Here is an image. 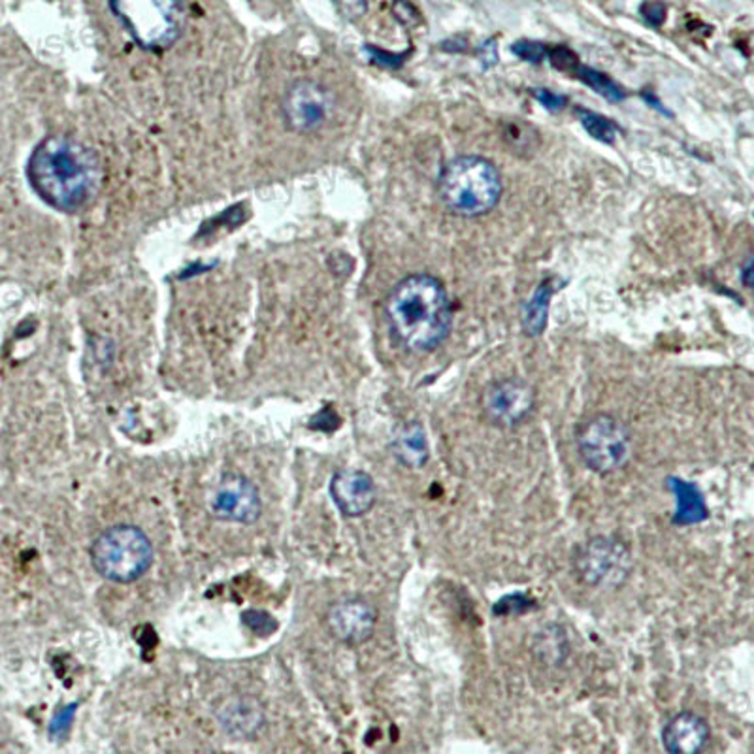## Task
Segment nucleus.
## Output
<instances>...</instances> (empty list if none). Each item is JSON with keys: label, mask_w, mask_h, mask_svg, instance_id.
<instances>
[{"label": "nucleus", "mask_w": 754, "mask_h": 754, "mask_svg": "<svg viewBox=\"0 0 754 754\" xmlns=\"http://www.w3.org/2000/svg\"><path fill=\"white\" fill-rule=\"evenodd\" d=\"M27 178L46 204L61 212H76L97 194L102 174L93 150L58 135L36 146L27 164Z\"/></svg>", "instance_id": "nucleus-1"}, {"label": "nucleus", "mask_w": 754, "mask_h": 754, "mask_svg": "<svg viewBox=\"0 0 754 754\" xmlns=\"http://www.w3.org/2000/svg\"><path fill=\"white\" fill-rule=\"evenodd\" d=\"M385 314L394 338L412 353H430L448 340L453 312L448 291L430 274H413L392 289Z\"/></svg>", "instance_id": "nucleus-2"}, {"label": "nucleus", "mask_w": 754, "mask_h": 754, "mask_svg": "<svg viewBox=\"0 0 754 754\" xmlns=\"http://www.w3.org/2000/svg\"><path fill=\"white\" fill-rule=\"evenodd\" d=\"M438 191L445 206L463 217L489 214L502 197L500 172L491 161L474 155L456 158L443 166Z\"/></svg>", "instance_id": "nucleus-3"}, {"label": "nucleus", "mask_w": 754, "mask_h": 754, "mask_svg": "<svg viewBox=\"0 0 754 754\" xmlns=\"http://www.w3.org/2000/svg\"><path fill=\"white\" fill-rule=\"evenodd\" d=\"M91 563L108 581L135 583L153 564V545L140 528L117 525L93 541Z\"/></svg>", "instance_id": "nucleus-4"}, {"label": "nucleus", "mask_w": 754, "mask_h": 754, "mask_svg": "<svg viewBox=\"0 0 754 754\" xmlns=\"http://www.w3.org/2000/svg\"><path fill=\"white\" fill-rule=\"evenodd\" d=\"M576 445L585 468L596 476H612L632 458L630 430L623 420L607 413L589 417L577 427Z\"/></svg>", "instance_id": "nucleus-5"}, {"label": "nucleus", "mask_w": 754, "mask_h": 754, "mask_svg": "<svg viewBox=\"0 0 754 754\" xmlns=\"http://www.w3.org/2000/svg\"><path fill=\"white\" fill-rule=\"evenodd\" d=\"M633 556L617 536H594L576 549L574 571L592 589H620L632 576Z\"/></svg>", "instance_id": "nucleus-6"}, {"label": "nucleus", "mask_w": 754, "mask_h": 754, "mask_svg": "<svg viewBox=\"0 0 754 754\" xmlns=\"http://www.w3.org/2000/svg\"><path fill=\"white\" fill-rule=\"evenodd\" d=\"M120 20L127 25L143 48H164L178 38L181 29V7L171 2L146 4H114Z\"/></svg>", "instance_id": "nucleus-7"}, {"label": "nucleus", "mask_w": 754, "mask_h": 754, "mask_svg": "<svg viewBox=\"0 0 754 754\" xmlns=\"http://www.w3.org/2000/svg\"><path fill=\"white\" fill-rule=\"evenodd\" d=\"M535 407V387L515 377L494 381L481 394L485 419L499 428H513L525 423Z\"/></svg>", "instance_id": "nucleus-8"}, {"label": "nucleus", "mask_w": 754, "mask_h": 754, "mask_svg": "<svg viewBox=\"0 0 754 754\" xmlns=\"http://www.w3.org/2000/svg\"><path fill=\"white\" fill-rule=\"evenodd\" d=\"M281 112L287 127L294 133H314L330 120L335 97L317 81L302 79L287 89Z\"/></svg>", "instance_id": "nucleus-9"}, {"label": "nucleus", "mask_w": 754, "mask_h": 754, "mask_svg": "<svg viewBox=\"0 0 754 754\" xmlns=\"http://www.w3.org/2000/svg\"><path fill=\"white\" fill-rule=\"evenodd\" d=\"M376 607L364 598H343L328 607L330 636L345 645H363L376 632Z\"/></svg>", "instance_id": "nucleus-10"}, {"label": "nucleus", "mask_w": 754, "mask_h": 754, "mask_svg": "<svg viewBox=\"0 0 754 754\" xmlns=\"http://www.w3.org/2000/svg\"><path fill=\"white\" fill-rule=\"evenodd\" d=\"M214 512L219 519L253 525L263 513V500L255 483L240 474H227L215 491Z\"/></svg>", "instance_id": "nucleus-11"}, {"label": "nucleus", "mask_w": 754, "mask_h": 754, "mask_svg": "<svg viewBox=\"0 0 754 754\" xmlns=\"http://www.w3.org/2000/svg\"><path fill=\"white\" fill-rule=\"evenodd\" d=\"M330 497L342 515L356 519L372 512L376 505V483L363 470L336 472L330 481Z\"/></svg>", "instance_id": "nucleus-12"}, {"label": "nucleus", "mask_w": 754, "mask_h": 754, "mask_svg": "<svg viewBox=\"0 0 754 754\" xmlns=\"http://www.w3.org/2000/svg\"><path fill=\"white\" fill-rule=\"evenodd\" d=\"M712 740V728L694 712L674 715L662 728V745L668 754H704Z\"/></svg>", "instance_id": "nucleus-13"}, {"label": "nucleus", "mask_w": 754, "mask_h": 754, "mask_svg": "<svg viewBox=\"0 0 754 754\" xmlns=\"http://www.w3.org/2000/svg\"><path fill=\"white\" fill-rule=\"evenodd\" d=\"M392 456L407 470H419L430 458L427 432L417 420L406 423L394 432L391 441Z\"/></svg>", "instance_id": "nucleus-14"}, {"label": "nucleus", "mask_w": 754, "mask_h": 754, "mask_svg": "<svg viewBox=\"0 0 754 754\" xmlns=\"http://www.w3.org/2000/svg\"><path fill=\"white\" fill-rule=\"evenodd\" d=\"M668 485L669 491L674 492L677 500L676 513H674L676 525H692L707 517L704 497L698 491L696 485L687 483L677 477H669Z\"/></svg>", "instance_id": "nucleus-15"}, {"label": "nucleus", "mask_w": 754, "mask_h": 754, "mask_svg": "<svg viewBox=\"0 0 754 754\" xmlns=\"http://www.w3.org/2000/svg\"><path fill=\"white\" fill-rule=\"evenodd\" d=\"M551 297H553V287H551V281L545 279L536 289L535 297L528 300L523 307V327L527 330V335L540 336L545 330Z\"/></svg>", "instance_id": "nucleus-16"}, {"label": "nucleus", "mask_w": 754, "mask_h": 754, "mask_svg": "<svg viewBox=\"0 0 754 754\" xmlns=\"http://www.w3.org/2000/svg\"><path fill=\"white\" fill-rule=\"evenodd\" d=\"M223 722L236 732L255 730L263 722V713L250 698H233L221 713Z\"/></svg>", "instance_id": "nucleus-17"}, {"label": "nucleus", "mask_w": 754, "mask_h": 754, "mask_svg": "<svg viewBox=\"0 0 754 754\" xmlns=\"http://www.w3.org/2000/svg\"><path fill=\"white\" fill-rule=\"evenodd\" d=\"M576 76L579 79H583L585 84L591 86L598 95H602V97L612 100V102H620V100H625V97H627L625 91L602 72L592 71V68H587V66H579L576 71Z\"/></svg>", "instance_id": "nucleus-18"}, {"label": "nucleus", "mask_w": 754, "mask_h": 754, "mask_svg": "<svg viewBox=\"0 0 754 754\" xmlns=\"http://www.w3.org/2000/svg\"><path fill=\"white\" fill-rule=\"evenodd\" d=\"M579 122L583 125L585 130L596 138L600 142L612 143L617 136V127L610 120H605L602 115L589 112V110H577Z\"/></svg>", "instance_id": "nucleus-19"}, {"label": "nucleus", "mask_w": 754, "mask_h": 754, "mask_svg": "<svg viewBox=\"0 0 754 754\" xmlns=\"http://www.w3.org/2000/svg\"><path fill=\"white\" fill-rule=\"evenodd\" d=\"M243 623L256 636H271L278 628V623L272 619L268 613L261 612V610H250V612L243 613Z\"/></svg>", "instance_id": "nucleus-20"}, {"label": "nucleus", "mask_w": 754, "mask_h": 754, "mask_svg": "<svg viewBox=\"0 0 754 754\" xmlns=\"http://www.w3.org/2000/svg\"><path fill=\"white\" fill-rule=\"evenodd\" d=\"M548 58L551 64L558 68V71L571 72L576 74L577 68H579V63H577V58L564 46H556L553 50H548Z\"/></svg>", "instance_id": "nucleus-21"}, {"label": "nucleus", "mask_w": 754, "mask_h": 754, "mask_svg": "<svg viewBox=\"0 0 754 754\" xmlns=\"http://www.w3.org/2000/svg\"><path fill=\"white\" fill-rule=\"evenodd\" d=\"M512 51L517 58L523 59V61H530V63H541L543 59L548 58V48L543 43L527 42V40L513 43Z\"/></svg>", "instance_id": "nucleus-22"}, {"label": "nucleus", "mask_w": 754, "mask_h": 754, "mask_svg": "<svg viewBox=\"0 0 754 754\" xmlns=\"http://www.w3.org/2000/svg\"><path fill=\"white\" fill-rule=\"evenodd\" d=\"M528 604H530V600H527L525 596H520V594H515V596H505L500 604L494 605V607H497L494 613H499V615H512V613L527 612Z\"/></svg>", "instance_id": "nucleus-23"}, {"label": "nucleus", "mask_w": 754, "mask_h": 754, "mask_svg": "<svg viewBox=\"0 0 754 754\" xmlns=\"http://www.w3.org/2000/svg\"><path fill=\"white\" fill-rule=\"evenodd\" d=\"M532 95H535L536 100H538L540 104H543V106L551 110V112L563 110L564 104H566V99H564V97H561V95H555L553 91H549V89H535Z\"/></svg>", "instance_id": "nucleus-24"}, {"label": "nucleus", "mask_w": 754, "mask_h": 754, "mask_svg": "<svg viewBox=\"0 0 754 754\" xmlns=\"http://www.w3.org/2000/svg\"><path fill=\"white\" fill-rule=\"evenodd\" d=\"M641 15H643L645 22L651 23L653 27H661V23L664 22V17H666V7H664V4H658V2H649V4H643V7H641Z\"/></svg>", "instance_id": "nucleus-25"}, {"label": "nucleus", "mask_w": 754, "mask_h": 754, "mask_svg": "<svg viewBox=\"0 0 754 754\" xmlns=\"http://www.w3.org/2000/svg\"><path fill=\"white\" fill-rule=\"evenodd\" d=\"M74 709H76V705L66 707L64 712L59 713L55 720H53V730H55V732H59V730H64V728L68 726V722H71L72 719V712H74Z\"/></svg>", "instance_id": "nucleus-26"}, {"label": "nucleus", "mask_w": 754, "mask_h": 754, "mask_svg": "<svg viewBox=\"0 0 754 754\" xmlns=\"http://www.w3.org/2000/svg\"><path fill=\"white\" fill-rule=\"evenodd\" d=\"M751 276H753V259L747 256V261L743 264V271H741V281H743V285H745L747 289H751V285H753Z\"/></svg>", "instance_id": "nucleus-27"}]
</instances>
